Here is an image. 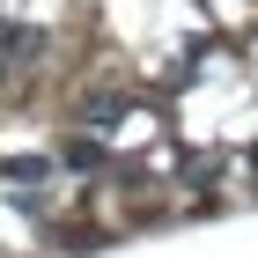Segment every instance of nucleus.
Instances as JSON below:
<instances>
[{
  "instance_id": "obj_3",
  "label": "nucleus",
  "mask_w": 258,
  "mask_h": 258,
  "mask_svg": "<svg viewBox=\"0 0 258 258\" xmlns=\"http://www.w3.org/2000/svg\"><path fill=\"white\" fill-rule=\"evenodd\" d=\"M251 170H258V148H251Z\"/></svg>"
},
{
  "instance_id": "obj_1",
  "label": "nucleus",
  "mask_w": 258,
  "mask_h": 258,
  "mask_svg": "<svg viewBox=\"0 0 258 258\" xmlns=\"http://www.w3.org/2000/svg\"><path fill=\"white\" fill-rule=\"evenodd\" d=\"M44 170H52V162H44V155H15V162H0V177H15V184L44 177Z\"/></svg>"
},
{
  "instance_id": "obj_2",
  "label": "nucleus",
  "mask_w": 258,
  "mask_h": 258,
  "mask_svg": "<svg viewBox=\"0 0 258 258\" xmlns=\"http://www.w3.org/2000/svg\"><path fill=\"white\" fill-rule=\"evenodd\" d=\"M67 162H74V170H96V162H103V140H74V148H67Z\"/></svg>"
}]
</instances>
